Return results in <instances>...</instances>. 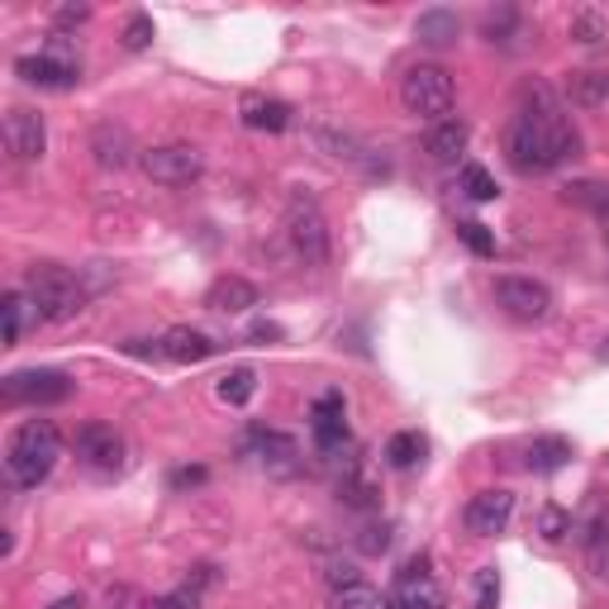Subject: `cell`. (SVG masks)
I'll return each mask as SVG.
<instances>
[{"instance_id":"6da1fadb","label":"cell","mask_w":609,"mask_h":609,"mask_svg":"<svg viewBox=\"0 0 609 609\" xmlns=\"http://www.w3.org/2000/svg\"><path fill=\"white\" fill-rule=\"evenodd\" d=\"M582 148V134L572 129V120L562 114V106L553 100L543 81H533L524 91V110L514 114L510 134H505V153H510V167L533 177V171H553L567 157H576Z\"/></svg>"},{"instance_id":"7a4b0ae2","label":"cell","mask_w":609,"mask_h":609,"mask_svg":"<svg viewBox=\"0 0 609 609\" xmlns=\"http://www.w3.org/2000/svg\"><path fill=\"white\" fill-rule=\"evenodd\" d=\"M57 457H63V433H57L53 419H24L5 439V476L14 486L48 481Z\"/></svg>"},{"instance_id":"3957f363","label":"cell","mask_w":609,"mask_h":609,"mask_svg":"<svg viewBox=\"0 0 609 609\" xmlns=\"http://www.w3.org/2000/svg\"><path fill=\"white\" fill-rule=\"evenodd\" d=\"M24 296H29V304H34V319H43V324H63V319H71L86 304L81 281L71 277L67 267H57V263L29 267Z\"/></svg>"},{"instance_id":"277c9868","label":"cell","mask_w":609,"mask_h":609,"mask_svg":"<svg viewBox=\"0 0 609 609\" xmlns=\"http://www.w3.org/2000/svg\"><path fill=\"white\" fill-rule=\"evenodd\" d=\"M453 100H457V86L439 63H414L400 77V106H405V114H414V120H429V124L447 120Z\"/></svg>"},{"instance_id":"5b68a950","label":"cell","mask_w":609,"mask_h":609,"mask_svg":"<svg viewBox=\"0 0 609 609\" xmlns=\"http://www.w3.org/2000/svg\"><path fill=\"white\" fill-rule=\"evenodd\" d=\"M286 234H291V248L300 253L304 267L329 263V220H324V210H319L314 196L296 191L286 200Z\"/></svg>"},{"instance_id":"8992f818","label":"cell","mask_w":609,"mask_h":609,"mask_svg":"<svg viewBox=\"0 0 609 609\" xmlns=\"http://www.w3.org/2000/svg\"><path fill=\"white\" fill-rule=\"evenodd\" d=\"M143 177L157 186H191L206 171V153L196 143H163V148H143L139 153Z\"/></svg>"},{"instance_id":"52a82bcc","label":"cell","mask_w":609,"mask_h":609,"mask_svg":"<svg viewBox=\"0 0 609 609\" xmlns=\"http://www.w3.org/2000/svg\"><path fill=\"white\" fill-rule=\"evenodd\" d=\"M71 376L67 372H53V367H29V372H10L5 376V400L10 405H63L71 400Z\"/></svg>"},{"instance_id":"ba28073f","label":"cell","mask_w":609,"mask_h":609,"mask_svg":"<svg viewBox=\"0 0 609 609\" xmlns=\"http://www.w3.org/2000/svg\"><path fill=\"white\" fill-rule=\"evenodd\" d=\"M496 304L519 324H539L553 310V291L533 277H496Z\"/></svg>"},{"instance_id":"9c48e42d","label":"cell","mask_w":609,"mask_h":609,"mask_svg":"<svg viewBox=\"0 0 609 609\" xmlns=\"http://www.w3.org/2000/svg\"><path fill=\"white\" fill-rule=\"evenodd\" d=\"M514 519V490H476V496L467 500V514H462V524H467L472 539H496V533L510 529Z\"/></svg>"},{"instance_id":"30bf717a","label":"cell","mask_w":609,"mask_h":609,"mask_svg":"<svg viewBox=\"0 0 609 609\" xmlns=\"http://www.w3.org/2000/svg\"><path fill=\"white\" fill-rule=\"evenodd\" d=\"M314 143L324 148L333 163H347V167H357L362 177H390V163L376 148H367L362 139L353 134H343V129H314Z\"/></svg>"},{"instance_id":"8fae6325","label":"cell","mask_w":609,"mask_h":609,"mask_svg":"<svg viewBox=\"0 0 609 609\" xmlns=\"http://www.w3.org/2000/svg\"><path fill=\"white\" fill-rule=\"evenodd\" d=\"M43 148H48V124H43V114L29 110V106H14L5 114V153L14 163H38Z\"/></svg>"},{"instance_id":"7c38bea8","label":"cell","mask_w":609,"mask_h":609,"mask_svg":"<svg viewBox=\"0 0 609 609\" xmlns=\"http://www.w3.org/2000/svg\"><path fill=\"white\" fill-rule=\"evenodd\" d=\"M390 605L443 609V586H439V576L429 572V562H405V567L396 572V586H390Z\"/></svg>"},{"instance_id":"4fadbf2b","label":"cell","mask_w":609,"mask_h":609,"mask_svg":"<svg viewBox=\"0 0 609 609\" xmlns=\"http://www.w3.org/2000/svg\"><path fill=\"white\" fill-rule=\"evenodd\" d=\"M347 405H343V390H324L310 410V433H314V447L319 453H339L347 443Z\"/></svg>"},{"instance_id":"5bb4252c","label":"cell","mask_w":609,"mask_h":609,"mask_svg":"<svg viewBox=\"0 0 609 609\" xmlns=\"http://www.w3.org/2000/svg\"><path fill=\"white\" fill-rule=\"evenodd\" d=\"M14 77H20L24 86H38V91H71V86L81 81V67L38 53V57H20V63H14Z\"/></svg>"},{"instance_id":"9a60e30c","label":"cell","mask_w":609,"mask_h":609,"mask_svg":"<svg viewBox=\"0 0 609 609\" xmlns=\"http://www.w3.org/2000/svg\"><path fill=\"white\" fill-rule=\"evenodd\" d=\"M77 457L96 472H120L124 467V439L110 424H81L77 433Z\"/></svg>"},{"instance_id":"2e32d148","label":"cell","mask_w":609,"mask_h":609,"mask_svg":"<svg viewBox=\"0 0 609 609\" xmlns=\"http://www.w3.org/2000/svg\"><path fill=\"white\" fill-rule=\"evenodd\" d=\"M134 139H129V129L124 124H96V134H91V157H96V167H106V171H120L134 163Z\"/></svg>"},{"instance_id":"e0dca14e","label":"cell","mask_w":609,"mask_h":609,"mask_svg":"<svg viewBox=\"0 0 609 609\" xmlns=\"http://www.w3.org/2000/svg\"><path fill=\"white\" fill-rule=\"evenodd\" d=\"M157 347H163V357L167 362H177V367H196V362H206L214 353V339L210 333H200V329H167L163 339H157Z\"/></svg>"},{"instance_id":"ac0fdd59","label":"cell","mask_w":609,"mask_h":609,"mask_svg":"<svg viewBox=\"0 0 609 609\" xmlns=\"http://www.w3.org/2000/svg\"><path fill=\"white\" fill-rule=\"evenodd\" d=\"M414 38L424 43V48H453V43L462 38V20L453 10H443V5H433V10H419V20H414Z\"/></svg>"},{"instance_id":"d6986e66","label":"cell","mask_w":609,"mask_h":609,"mask_svg":"<svg viewBox=\"0 0 609 609\" xmlns=\"http://www.w3.org/2000/svg\"><path fill=\"white\" fill-rule=\"evenodd\" d=\"M467 139H472V129L462 120H439L424 134V153L433 163H457V153H467Z\"/></svg>"},{"instance_id":"ffe728a7","label":"cell","mask_w":609,"mask_h":609,"mask_svg":"<svg viewBox=\"0 0 609 609\" xmlns=\"http://www.w3.org/2000/svg\"><path fill=\"white\" fill-rule=\"evenodd\" d=\"M257 300H263V296H257V286L243 281V277H220L206 291V304H210V310H220V314H243V310H253Z\"/></svg>"},{"instance_id":"44dd1931","label":"cell","mask_w":609,"mask_h":609,"mask_svg":"<svg viewBox=\"0 0 609 609\" xmlns=\"http://www.w3.org/2000/svg\"><path fill=\"white\" fill-rule=\"evenodd\" d=\"M243 124L257 129V134H281L291 124V106L272 96H243Z\"/></svg>"},{"instance_id":"7402d4cb","label":"cell","mask_w":609,"mask_h":609,"mask_svg":"<svg viewBox=\"0 0 609 609\" xmlns=\"http://www.w3.org/2000/svg\"><path fill=\"white\" fill-rule=\"evenodd\" d=\"M248 453L263 462V467L291 472V462H296V439H286V433H277V429H253V433H248Z\"/></svg>"},{"instance_id":"603a6c76","label":"cell","mask_w":609,"mask_h":609,"mask_svg":"<svg viewBox=\"0 0 609 609\" xmlns=\"http://www.w3.org/2000/svg\"><path fill=\"white\" fill-rule=\"evenodd\" d=\"M567 462H572V443L557 439V433H543V439H533L529 453H524V467L539 472V476H553V472L567 467Z\"/></svg>"},{"instance_id":"cb8c5ba5","label":"cell","mask_w":609,"mask_h":609,"mask_svg":"<svg viewBox=\"0 0 609 609\" xmlns=\"http://www.w3.org/2000/svg\"><path fill=\"white\" fill-rule=\"evenodd\" d=\"M424 453H429V443H424V433H414V429H405V433H396V439L386 443V467H396V472H410V467H419L424 462Z\"/></svg>"},{"instance_id":"d4e9b609","label":"cell","mask_w":609,"mask_h":609,"mask_svg":"<svg viewBox=\"0 0 609 609\" xmlns=\"http://www.w3.org/2000/svg\"><path fill=\"white\" fill-rule=\"evenodd\" d=\"M567 96H572V106H582V110L605 106L609 100V71H572Z\"/></svg>"},{"instance_id":"484cf974","label":"cell","mask_w":609,"mask_h":609,"mask_svg":"<svg viewBox=\"0 0 609 609\" xmlns=\"http://www.w3.org/2000/svg\"><path fill=\"white\" fill-rule=\"evenodd\" d=\"M481 34L490 43H500V48H514V43L524 38V20H519L514 5H500V10H490L486 20H481Z\"/></svg>"},{"instance_id":"4316f807","label":"cell","mask_w":609,"mask_h":609,"mask_svg":"<svg viewBox=\"0 0 609 609\" xmlns=\"http://www.w3.org/2000/svg\"><path fill=\"white\" fill-rule=\"evenodd\" d=\"M214 390H220L224 405H248L253 390H257V372L253 367H234L229 376H220V386H214Z\"/></svg>"},{"instance_id":"83f0119b","label":"cell","mask_w":609,"mask_h":609,"mask_svg":"<svg viewBox=\"0 0 609 609\" xmlns=\"http://www.w3.org/2000/svg\"><path fill=\"white\" fill-rule=\"evenodd\" d=\"M333 609H390V596H381V590H372L362 582V586L333 590Z\"/></svg>"},{"instance_id":"f1b7e54d","label":"cell","mask_w":609,"mask_h":609,"mask_svg":"<svg viewBox=\"0 0 609 609\" xmlns=\"http://www.w3.org/2000/svg\"><path fill=\"white\" fill-rule=\"evenodd\" d=\"M29 310H34V304H29L24 291H5V300H0V314H5V343H20Z\"/></svg>"},{"instance_id":"f546056e","label":"cell","mask_w":609,"mask_h":609,"mask_svg":"<svg viewBox=\"0 0 609 609\" xmlns=\"http://www.w3.org/2000/svg\"><path fill=\"white\" fill-rule=\"evenodd\" d=\"M462 191H467L472 200H481V206H486V200H496V196H500V186H496V177H490L486 167L467 163V167H462Z\"/></svg>"},{"instance_id":"4dcf8cb0","label":"cell","mask_w":609,"mask_h":609,"mask_svg":"<svg viewBox=\"0 0 609 609\" xmlns=\"http://www.w3.org/2000/svg\"><path fill=\"white\" fill-rule=\"evenodd\" d=\"M533 529H539L543 543H562V539L572 533V514L557 510V505H543V510H539V524H533Z\"/></svg>"},{"instance_id":"1f68e13d","label":"cell","mask_w":609,"mask_h":609,"mask_svg":"<svg viewBox=\"0 0 609 609\" xmlns=\"http://www.w3.org/2000/svg\"><path fill=\"white\" fill-rule=\"evenodd\" d=\"M153 34H157V29H153V14H129L120 38H124V48H129V53H143V48L153 43Z\"/></svg>"},{"instance_id":"d6a6232c","label":"cell","mask_w":609,"mask_h":609,"mask_svg":"<svg viewBox=\"0 0 609 609\" xmlns=\"http://www.w3.org/2000/svg\"><path fill=\"white\" fill-rule=\"evenodd\" d=\"M572 38L586 43V48H596V43L605 38V20H600L596 10H576L572 14Z\"/></svg>"},{"instance_id":"836d02e7","label":"cell","mask_w":609,"mask_h":609,"mask_svg":"<svg viewBox=\"0 0 609 609\" xmlns=\"http://www.w3.org/2000/svg\"><path fill=\"white\" fill-rule=\"evenodd\" d=\"M457 239L467 243V248L476 253V257H496V234H490L486 224H476V220H467V224H457Z\"/></svg>"},{"instance_id":"e575fe53","label":"cell","mask_w":609,"mask_h":609,"mask_svg":"<svg viewBox=\"0 0 609 609\" xmlns=\"http://www.w3.org/2000/svg\"><path fill=\"white\" fill-rule=\"evenodd\" d=\"M500 605V572L496 567H481L476 572V600L472 609H496Z\"/></svg>"},{"instance_id":"d590c367","label":"cell","mask_w":609,"mask_h":609,"mask_svg":"<svg viewBox=\"0 0 609 609\" xmlns=\"http://www.w3.org/2000/svg\"><path fill=\"white\" fill-rule=\"evenodd\" d=\"M586 567L596 582L609 586V533H600V539H586Z\"/></svg>"},{"instance_id":"8d00e7d4","label":"cell","mask_w":609,"mask_h":609,"mask_svg":"<svg viewBox=\"0 0 609 609\" xmlns=\"http://www.w3.org/2000/svg\"><path fill=\"white\" fill-rule=\"evenodd\" d=\"M357 547L367 557H381L386 547H390V529L386 524H367V529H357Z\"/></svg>"},{"instance_id":"74e56055","label":"cell","mask_w":609,"mask_h":609,"mask_svg":"<svg viewBox=\"0 0 609 609\" xmlns=\"http://www.w3.org/2000/svg\"><path fill=\"white\" fill-rule=\"evenodd\" d=\"M339 500H343V505H353V510H372V505H376V490H372L367 481H357V476H353V481H343V486H339Z\"/></svg>"},{"instance_id":"f35d334b","label":"cell","mask_w":609,"mask_h":609,"mask_svg":"<svg viewBox=\"0 0 609 609\" xmlns=\"http://www.w3.org/2000/svg\"><path fill=\"white\" fill-rule=\"evenodd\" d=\"M148 609H200V590L181 586V590H171V596H157Z\"/></svg>"},{"instance_id":"ab89813d","label":"cell","mask_w":609,"mask_h":609,"mask_svg":"<svg viewBox=\"0 0 609 609\" xmlns=\"http://www.w3.org/2000/svg\"><path fill=\"white\" fill-rule=\"evenodd\" d=\"M329 586H333V590H347V586H362V572L353 567V562H333V567H329Z\"/></svg>"},{"instance_id":"60d3db41","label":"cell","mask_w":609,"mask_h":609,"mask_svg":"<svg viewBox=\"0 0 609 609\" xmlns=\"http://www.w3.org/2000/svg\"><path fill=\"white\" fill-rule=\"evenodd\" d=\"M86 20H91V5H63V10L53 14L57 29H77V24H86Z\"/></svg>"},{"instance_id":"b9f144b4","label":"cell","mask_w":609,"mask_h":609,"mask_svg":"<svg viewBox=\"0 0 609 609\" xmlns=\"http://www.w3.org/2000/svg\"><path fill=\"white\" fill-rule=\"evenodd\" d=\"M200 481H206V467H181V472H171V486H200Z\"/></svg>"},{"instance_id":"7bdbcfd3","label":"cell","mask_w":609,"mask_h":609,"mask_svg":"<svg viewBox=\"0 0 609 609\" xmlns=\"http://www.w3.org/2000/svg\"><path fill=\"white\" fill-rule=\"evenodd\" d=\"M43 609H86V600L81 596H57L53 605H43Z\"/></svg>"},{"instance_id":"ee69618b","label":"cell","mask_w":609,"mask_h":609,"mask_svg":"<svg viewBox=\"0 0 609 609\" xmlns=\"http://www.w3.org/2000/svg\"><path fill=\"white\" fill-rule=\"evenodd\" d=\"M253 339H281L277 324H253Z\"/></svg>"},{"instance_id":"f6af8a7d","label":"cell","mask_w":609,"mask_h":609,"mask_svg":"<svg viewBox=\"0 0 609 609\" xmlns=\"http://www.w3.org/2000/svg\"><path fill=\"white\" fill-rule=\"evenodd\" d=\"M600 224H605V239H609V196H605V206H600Z\"/></svg>"},{"instance_id":"bcb514c9","label":"cell","mask_w":609,"mask_h":609,"mask_svg":"<svg viewBox=\"0 0 609 609\" xmlns=\"http://www.w3.org/2000/svg\"><path fill=\"white\" fill-rule=\"evenodd\" d=\"M600 362H609V339H605V347H600Z\"/></svg>"},{"instance_id":"7dc6e473","label":"cell","mask_w":609,"mask_h":609,"mask_svg":"<svg viewBox=\"0 0 609 609\" xmlns=\"http://www.w3.org/2000/svg\"><path fill=\"white\" fill-rule=\"evenodd\" d=\"M390 609H405V605H390Z\"/></svg>"}]
</instances>
